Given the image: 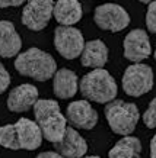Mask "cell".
I'll use <instances>...</instances> for the list:
<instances>
[{"label":"cell","instance_id":"30bf717a","mask_svg":"<svg viewBox=\"0 0 156 158\" xmlns=\"http://www.w3.org/2000/svg\"><path fill=\"white\" fill-rule=\"evenodd\" d=\"M66 120L78 129H93L98 123V112L88 100H74L66 109Z\"/></svg>","mask_w":156,"mask_h":158},{"label":"cell","instance_id":"5b68a950","mask_svg":"<svg viewBox=\"0 0 156 158\" xmlns=\"http://www.w3.org/2000/svg\"><path fill=\"white\" fill-rule=\"evenodd\" d=\"M153 87V70L143 62H134L126 68L123 74V89L126 94L140 97L152 90Z\"/></svg>","mask_w":156,"mask_h":158},{"label":"cell","instance_id":"ac0fdd59","mask_svg":"<svg viewBox=\"0 0 156 158\" xmlns=\"http://www.w3.org/2000/svg\"><path fill=\"white\" fill-rule=\"evenodd\" d=\"M108 158H141L140 139L131 135L121 138L109 149Z\"/></svg>","mask_w":156,"mask_h":158},{"label":"cell","instance_id":"cb8c5ba5","mask_svg":"<svg viewBox=\"0 0 156 158\" xmlns=\"http://www.w3.org/2000/svg\"><path fill=\"white\" fill-rule=\"evenodd\" d=\"M37 158H64V157L60 155L59 152H56V151H44V152L38 154Z\"/></svg>","mask_w":156,"mask_h":158},{"label":"cell","instance_id":"9a60e30c","mask_svg":"<svg viewBox=\"0 0 156 158\" xmlns=\"http://www.w3.org/2000/svg\"><path fill=\"white\" fill-rule=\"evenodd\" d=\"M53 15L61 26H73L83 16L82 3L79 0H57L54 3Z\"/></svg>","mask_w":156,"mask_h":158},{"label":"cell","instance_id":"6da1fadb","mask_svg":"<svg viewBox=\"0 0 156 158\" xmlns=\"http://www.w3.org/2000/svg\"><path fill=\"white\" fill-rule=\"evenodd\" d=\"M35 122L42 132V138L56 144L63 138L66 132V116L61 113L60 105L53 99H38L35 102Z\"/></svg>","mask_w":156,"mask_h":158},{"label":"cell","instance_id":"5bb4252c","mask_svg":"<svg viewBox=\"0 0 156 158\" xmlns=\"http://www.w3.org/2000/svg\"><path fill=\"white\" fill-rule=\"evenodd\" d=\"M22 48V38L16 32L15 25L10 20H0V57H16Z\"/></svg>","mask_w":156,"mask_h":158},{"label":"cell","instance_id":"ba28073f","mask_svg":"<svg viewBox=\"0 0 156 158\" xmlns=\"http://www.w3.org/2000/svg\"><path fill=\"white\" fill-rule=\"evenodd\" d=\"M54 0H26L22 10V23L31 31H42L47 28L53 16Z\"/></svg>","mask_w":156,"mask_h":158},{"label":"cell","instance_id":"7c38bea8","mask_svg":"<svg viewBox=\"0 0 156 158\" xmlns=\"http://www.w3.org/2000/svg\"><path fill=\"white\" fill-rule=\"evenodd\" d=\"M15 129L20 149L34 151V149H38L41 147L42 132L35 120H31L28 118H19L18 122L15 123Z\"/></svg>","mask_w":156,"mask_h":158},{"label":"cell","instance_id":"603a6c76","mask_svg":"<svg viewBox=\"0 0 156 158\" xmlns=\"http://www.w3.org/2000/svg\"><path fill=\"white\" fill-rule=\"evenodd\" d=\"M26 0H0V7L5 9V7H16V6L24 5Z\"/></svg>","mask_w":156,"mask_h":158},{"label":"cell","instance_id":"484cf974","mask_svg":"<svg viewBox=\"0 0 156 158\" xmlns=\"http://www.w3.org/2000/svg\"><path fill=\"white\" fill-rule=\"evenodd\" d=\"M140 3H145V5H149V3H152V2H155V0H139Z\"/></svg>","mask_w":156,"mask_h":158},{"label":"cell","instance_id":"ffe728a7","mask_svg":"<svg viewBox=\"0 0 156 158\" xmlns=\"http://www.w3.org/2000/svg\"><path fill=\"white\" fill-rule=\"evenodd\" d=\"M143 123L149 129H155L156 126V99H152L149 103V107L143 113Z\"/></svg>","mask_w":156,"mask_h":158},{"label":"cell","instance_id":"2e32d148","mask_svg":"<svg viewBox=\"0 0 156 158\" xmlns=\"http://www.w3.org/2000/svg\"><path fill=\"white\" fill-rule=\"evenodd\" d=\"M108 61V47L101 39H93L85 44L80 54V62L83 67L102 68Z\"/></svg>","mask_w":156,"mask_h":158},{"label":"cell","instance_id":"44dd1931","mask_svg":"<svg viewBox=\"0 0 156 158\" xmlns=\"http://www.w3.org/2000/svg\"><path fill=\"white\" fill-rule=\"evenodd\" d=\"M146 26L150 34L156 32V3H149V9L146 12Z\"/></svg>","mask_w":156,"mask_h":158},{"label":"cell","instance_id":"52a82bcc","mask_svg":"<svg viewBox=\"0 0 156 158\" xmlns=\"http://www.w3.org/2000/svg\"><path fill=\"white\" fill-rule=\"evenodd\" d=\"M93 20L98 28L109 32H120L130 25V15L117 3H105L95 9Z\"/></svg>","mask_w":156,"mask_h":158},{"label":"cell","instance_id":"e0dca14e","mask_svg":"<svg viewBox=\"0 0 156 158\" xmlns=\"http://www.w3.org/2000/svg\"><path fill=\"white\" fill-rule=\"evenodd\" d=\"M53 90L59 99H72L78 93V74L69 68H60L53 76Z\"/></svg>","mask_w":156,"mask_h":158},{"label":"cell","instance_id":"7402d4cb","mask_svg":"<svg viewBox=\"0 0 156 158\" xmlns=\"http://www.w3.org/2000/svg\"><path fill=\"white\" fill-rule=\"evenodd\" d=\"M9 86H10V74L5 68V65L0 62V94H3Z\"/></svg>","mask_w":156,"mask_h":158},{"label":"cell","instance_id":"3957f363","mask_svg":"<svg viewBox=\"0 0 156 158\" xmlns=\"http://www.w3.org/2000/svg\"><path fill=\"white\" fill-rule=\"evenodd\" d=\"M15 68L22 76L31 77L37 81H47L57 71V62L48 52L34 47L18 54Z\"/></svg>","mask_w":156,"mask_h":158},{"label":"cell","instance_id":"d6986e66","mask_svg":"<svg viewBox=\"0 0 156 158\" xmlns=\"http://www.w3.org/2000/svg\"><path fill=\"white\" fill-rule=\"evenodd\" d=\"M0 147L12 151H18L19 148V142H18V136H16L15 125L7 123L0 126Z\"/></svg>","mask_w":156,"mask_h":158},{"label":"cell","instance_id":"7a4b0ae2","mask_svg":"<svg viewBox=\"0 0 156 158\" xmlns=\"http://www.w3.org/2000/svg\"><path fill=\"white\" fill-rule=\"evenodd\" d=\"M79 90L85 99L95 103H105L117 97L118 86L114 77L104 68H93L80 78Z\"/></svg>","mask_w":156,"mask_h":158},{"label":"cell","instance_id":"d4e9b609","mask_svg":"<svg viewBox=\"0 0 156 158\" xmlns=\"http://www.w3.org/2000/svg\"><path fill=\"white\" fill-rule=\"evenodd\" d=\"M150 158H156V136L150 139Z\"/></svg>","mask_w":156,"mask_h":158},{"label":"cell","instance_id":"277c9868","mask_svg":"<svg viewBox=\"0 0 156 158\" xmlns=\"http://www.w3.org/2000/svg\"><path fill=\"white\" fill-rule=\"evenodd\" d=\"M105 118L109 125V128L114 134L127 136L131 135L136 129L139 119H140V112L134 103L124 100H111L105 105Z\"/></svg>","mask_w":156,"mask_h":158},{"label":"cell","instance_id":"9c48e42d","mask_svg":"<svg viewBox=\"0 0 156 158\" xmlns=\"http://www.w3.org/2000/svg\"><path fill=\"white\" fill-rule=\"evenodd\" d=\"M124 47V57L134 62H141L143 60L150 57L152 45L150 39L147 36V32L145 29H133L124 38L123 42Z\"/></svg>","mask_w":156,"mask_h":158},{"label":"cell","instance_id":"4fadbf2b","mask_svg":"<svg viewBox=\"0 0 156 158\" xmlns=\"http://www.w3.org/2000/svg\"><path fill=\"white\" fill-rule=\"evenodd\" d=\"M38 100V89L34 84H20L15 87L7 96V109L15 113H24L29 110Z\"/></svg>","mask_w":156,"mask_h":158},{"label":"cell","instance_id":"8992f818","mask_svg":"<svg viewBox=\"0 0 156 158\" xmlns=\"http://www.w3.org/2000/svg\"><path fill=\"white\" fill-rule=\"evenodd\" d=\"M54 47L57 52L66 60L80 57L85 47L83 34L73 26H57L54 31Z\"/></svg>","mask_w":156,"mask_h":158},{"label":"cell","instance_id":"8fae6325","mask_svg":"<svg viewBox=\"0 0 156 158\" xmlns=\"http://www.w3.org/2000/svg\"><path fill=\"white\" fill-rule=\"evenodd\" d=\"M53 145L56 152L64 158H82L88 152V142L73 126H66L63 138Z\"/></svg>","mask_w":156,"mask_h":158},{"label":"cell","instance_id":"4316f807","mask_svg":"<svg viewBox=\"0 0 156 158\" xmlns=\"http://www.w3.org/2000/svg\"><path fill=\"white\" fill-rule=\"evenodd\" d=\"M82 158H99L98 155H89V157H82Z\"/></svg>","mask_w":156,"mask_h":158}]
</instances>
